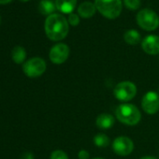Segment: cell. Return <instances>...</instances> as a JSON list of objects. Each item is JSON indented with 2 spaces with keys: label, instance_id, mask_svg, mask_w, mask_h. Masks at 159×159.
Listing matches in <instances>:
<instances>
[{
  "label": "cell",
  "instance_id": "obj_8",
  "mask_svg": "<svg viewBox=\"0 0 159 159\" xmlns=\"http://www.w3.org/2000/svg\"><path fill=\"white\" fill-rule=\"evenodd\" d=\"M141 108L147 114H155L159 111V95L154 91L147 92L141 99Z\"/></svg>",
  "mask_w": 159,
  "mask_h": 159
},
{
  "label": "cell",
  "instance_id": "obj_27",
  "mask_svg": "<svg viewBox=\"0 0 159 159\" xmlns=\"http://www.w3.org/2000/svg\"><path fill=\"white\" fill-rule=\"evenodd\" d=\"M0 23H1V17H0Z\"/></svg>",
  "mask_w": 159,
  "mask_h": 159
},
{
  "label": "cell",
  "instance_id": "obj_3",
  "mask_svg": "<svg viewBox=\"0 0 159 159\" xmlns=\"http://www.w3.org/2000/svg\"><path fill=\"white\" fill-rule=\"evenodd\" d=\"M97 10L108 19H116L121 14L122 0H95Z\"/></svg>",
  "mask_w": 159,
  "mask_h": 159
},
{
  "label": "cell",
  "instance_id": "obj_17",
  "mask_svg": "<svg viewBox=\"0 0 159 159\" xmlns=\"http://www.w3.org/2000/svg\"><path fill=\"white\" fill-rule=\"evenodd\" d=\"M94 143L97 147L105 148L110 145L111 140L107 135H105L103 133H98L94 137Z\"/></svg>",
  "mask_w": 159,
  "mask_h": 159
},
{
  "label": "cell",
  "instance_id": "obj_25",
  "mask_svg": "<svg viewBox=\"0 0 159 159\" xmlns=\"http://www.w3.org/2000/svg\"><path fill=\"white\" fill-rule=\"evenodd\" d=\"M92 159H104L102 157H95V158H92Z\"/></svg>",
  "mask_w": 159,
  "mask_h": 159
},
{
  "label": "cell",
  "instance_id": "obj_26",
  "mask_svg": "<svg viewBox=\"0 0 159 159\" xmlns=\"http://www.w3.org/2000/svg\"><path fill=\"white\" fill-rule=\"evenodd\" d=\"M21 1H24V2H26V1H28V0H21Z\"/></svg>",
  "mask_w": 159,
  "mask_h": 159
},
{
  "label": "cell",
  "instance_id": "obj_16",
  "mask_svg": "<svg viewBox=\"0 0 159 159\" xmlns=\"http://www.w3.org/2000/svg\"><path fill=\"white\" fill-rule=\"evenodd\" d=\"M11 57L16 64H22L26 58V52L21 46H16L11 52Z\"/></svg>",
  "mask_w": 159,
  "mask_h": 159
},
{
  "label": "cell",
  "instance_id": "obj_12",
  "mask_svg": "<svg viewBox=\"0 0 159 159\" xmlns=\"http://www.w3.org/2000/svg\"><path fill=\"white\" fill-rule=\"evenodd\" d=\"M77 5V0H55L56 9L65 14H70L73 12Z\"/></svg>",
  "mask_w": 159,
  "mask_h": 159
},
{
  "label": "cell",
  "instance_id": "obj_24",
  "mask_svg": "<svg viewBox=\"0 0 159 159\" xmlns=\"http://www.w3.org/2000/svg\"><path fill=\"white\" fill-rule=\"evenodd\" d=\"M140 159H157L155 156H152V155H146V156H143L141 157Z\"/></svg>",
  "mask_w": 159,
  "mask_h": 159
},
{
  "label": "cell",
  "instance_id": "obj_14",
  "mask_svg": "<svg viewBox=\"0 0 159 159\" xmlns=\"http://www.w3.org/2000/svg\"><path fill=\"white\" fill-rule=\"evenodd\" d=\"M55 9V3L51 1V0H41L39 5V11L42 15L50 16L53 14Z\"/></svg>",
  "mask_w": 159,
  "mask_h": 159
},
{
  "label": "cell",
  "instance_id": "obj_21",
  "mask_svg": "<svg viewBox=\"0 0 159 159\" xmlns=\"http://www.w3.org/2000/svg\"><path fill=\"white\" fill-rule=\"evenodd\" d=\"M79 159H90V153L86 150H81L78 152Z\"/></svg>",
  "mask_w": 159,
  "mask_h": 159
},
{
  "label": "cell",
  "instance_id": "obj_10",
  "mask_svg": "<svg viewBox=\"0 0 159 159\" xmlns=\"http://www.w3.org/2000/svg\"><path fill=\"white\" fill-rule=\"evenodd\" d=\"M142 50L150 55H156L159 53V37L155 35L147 36L141 42Z\"/></svg>",
  "mask_w": 159,
  "mask_h": 159
},
{
  "label": "cell",
  "instance_id": "obj_2",
  "mask_svg": "<svg viewBox=\"0 0 159 159\" xmlns=\"http://www.w3.org/2000/svg\"><path fill=\"white\" fill-rule=\"evenodd\" d=\"M115 116L119 122L126 125H136L141 120L139 110L133 104L124 103L115 110Z\"/></svg>",
  "mask_w": 159,
  "mask_h": 159
},
{
  "label": "cell",
  "instance_id": "obj_22",
  "mask_svg": "<svg viewBox=\"0 0 159 159\" xmlns=\"http://www.w3.org/2000/svg\"><path fill=\"white\" fill-rule=\"evenodd\" d=\"M21 159H34V157H33V154L31 152H25L23 154Z\"/></svg>",
  "mask_w": 159,
  "mask_h": 159
},
{
  "label": "cell",
  "instance_id": "obj_20",
  "mask_svg": "<svg viewBox=\"0 0 159 159\" xmlns=\"http://www.w3.org/2000/svg\"><path fill=\"white\" fill-rule=\"evenodd\" d=\"M67 22L72 25V26H77L79 24H80V17L78 14L76 13H70L68 15V19H67Z\"/></svg>",
  "mask_w": 159,
  "mask_h": 159
},
{
  "label": "cell",
  "instance_id": "obj_15",
  "mask_svg": "<svg viewBox=\"0 0 159 159\" xmlns=\"http://www.w3.org/2000/svg\"><path fill=\"white\" fill-rule=\"evenodd\" d=\"M124 39H125V41L129 45H137L138 43L140 42V39H141L140 34L137 30H134V29L126 31L124 35Z\"/></svg>",
  "mask_w": 159,
  "mask_h": 159
},
{
  "label": "cell",
  "instance_id": "obj_4",
  "mask_svg": "<svg viewBox=\"0 0 159 159\" xmlns=\"http://www.w3.org/2000/svg\"><path fill=\"white\" fill-rule=\"evenodd\" d=\"M138 25L146 31H153L159 26L158 15L150 9H143L137 14Z\"/></svg>",
  "mask_w": 159,
  "mask_h": 159
},
{
  "label": "cell",
  "instance_id": "obj_11",
  "mask_svg": "<svg viewBox=\"0 0 159 159\" xmlns=\"http://www.w3.org/2000/svg\"><path fill=\"white\" fill-rule=\"evenodd\" d=\"M114 117L109 113H101L97 117L96 125L101 130H107L113 126L114 125Z\"/></svg>",
  "mask_w": 159,
  "mask_h": 159
},
{
  "label": "cell",
  "instance_id": "obj_7",
  "mask_svg": "<svg viewBox=\"0 0 159 159\" xmlns=\"http://www.w3.org/2000/svg\"><path fill=\"white\" fill-rule=\"evenodd\" d=\"M113 152L121 156H126L130 154L134 150V143L131 139L125 136L117 137L112 142Z\"/></svg>",
  "mask_w": 159,
  "mask_h": 159
},
{
  "label": "cell",
  "instance_id": "obj_5",
  "mask_svg": "<svg viewBox=\"0 0 159 159\" xmlns=\"http://www.w3.org/2000/svg\"><path fill=\"white\" fill-rule=\"evenodd\" d=\"M114 97L122 102L132 100L137 95V86L130 81H124L116 84L113 89Z\"/></svg>",
  "mask_w": 159,
  "mask_h": 159
},
{
  "label": "cell",
  "instance_id": "obj_18",
  "mask_svg": "<svg viewBox=\"0 0 159 159\" xmlns=\"http://www.w3.org/2000/svg\"><path fill=\"white\" fill-rule=\"evenodd\" d=\"M124 3L125 6L131 11L138 10L140 7V0H124Z\"/></svg>",
  "mask_w": 159,
  "mask_h": 159
},
{
  "label": "cell",
  "instance_id": "obj_13",
  "mask_svg": "<svg viewBox=\"0 0 159 159\" xmlns=\"http://www.w3.org/2000/svg\"><path fill=\"white\" fill-rule=\"evenodd\" d=\"M96 11H97L96 5L91 2H88V1L83 2L78 7L79 15L83 18H85V19L91 18L92 16H94L96 13Z\"/></svg>",
  "mask_w": 159,
  "mask_h": 159
},
{
  "label": "cell",
  "instance_id": "obj_1",
  "mask_svg": "<svg viewBox=\"0 0 159 159\" xmlns=\"http://www.w3.org/2000/svg\"><path fill=\"white\" fill-rule=\"evenodd\" d=\"M44 28L46 36L52 41H60L64 39L69 31L67 20L58 13H53L47 17Z\"/></svg>",
  "mask_w": 159,
  "mask_h": 159
},
{
  "label": "cell",
  "instance_id": "obj_23",
  "mask_svg": "<svg viewBox=\"0 0 159 159\" xmlns=\"http://www.w3.org/2000/svg\"><path fill=\"white\" fill-rule=\"evenodd\" d=\"M12 0H0V5H5V4H8Z\"/></svg>",
  "mask_w": 159,
  "mask_h": 159
},
{
  "label": "cell",
  "instance_id": "obj_19",
  "mask_svg": "<svg viewBox=\"0 0 159 159\" xmlns=\"http://www.w3.org/2000/svg\"><path fill=\"white\" fill-rule=\"evenodd\" d=\"M50 159H68V155L62 150H55L52 152Z\"/></svg>",
  "mask_w": 159,
  "mask_h": 159
},
{
  "label": "cell",
  "instance_id": "obj_9",
  "mask_svg": "<svg viewBox=\"0 0 159 159\" xmlns=\"http://www.w3.org/2000/svg\"><path fill=\"white\" fill-rule=\"evenodd\" d=\"M69 47L65 43H58L52 47L49 57L50 60L56 65H61L65 63L69 56Z\"/></svg>",
  "mask_w": 159,
  "mask_h": 159
},
{
  "label": "cell",
  "instance_id": "obj_6",
  "mask_svg": "<svg viewBox=\"0 0 159 159\" xmlns=\"http://www.w3.org/2000/svg\"><path fill=\"white\" fill-rule=\"evenodd\" d=\"M46 62L39 57L29 59L24 64L23 69L25 74L29 78H38L41 76L46 70Z\"/></svg>",
  "mask_w": 159,
  "mask_h": 159
}]
</instances>
